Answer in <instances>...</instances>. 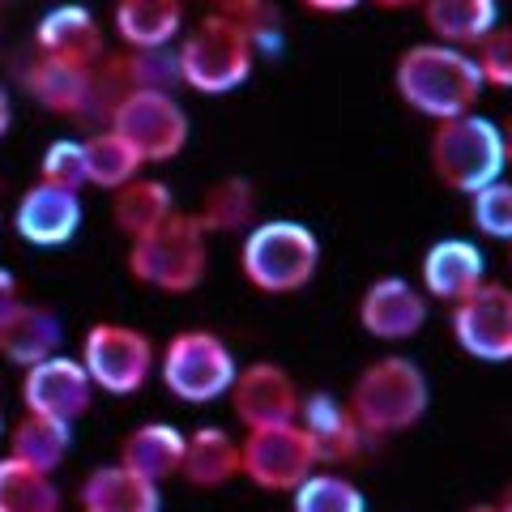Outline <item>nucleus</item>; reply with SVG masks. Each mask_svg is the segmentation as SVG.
Returning a JSON list of instances; mask_svg holds the SVG:
<instances>
[{
    "instance_id": "nucleus-37",
    "label": "nucleus",
    "mask_w": 512,
    "mask_h": 512,
    "mask_svg": "<svg viewBox=\"0 0 512 512\" xmlns=\"http://www.w3.org/2000/svg\"><path fill=\"white\" fill-rule=\"evenodd\" d=\"M359 5L363 0H303V9H312V13H350Z\"/></svg>"
},
{
    "instance_id": "nucleus-8",
    "label": "nucleus",
    "mask_w": 512,
    "mask_h": 512,
    "mask_svg": "<svg viewBox=\"0 0 512 512\" xmlns=\"http://www.w3.org/2000/svg\"><path fill=\"white\" fill-rule=\"evenodd\" d=\"M94 393L107 397H133L150 384L158 367L154 338L137 325H120V320H94L82 338V359Z\"/></svg>"
},
{
    "instance_id": "nucleus-19",
    "label": "nucleus",
    "mask_w": 512,
    "mask_h": 512,
    "mask_svg": "<svg viewBox=\"0 0 512 512\" xmlns=\"http://www.w3.org/2000/svg\"><path fill=\"white\" fill-rule=\"evenodd\" d=\"M299 427L308 431L320 466H350L367 448V436L355 423V414L346 410V402H338L329 393H303Z\"/></svg>"
},
{
    "instance_id": "nucleus-42",
    "label": "nucleus",
    "mask_w": 512,
    "mask_h": 512,
    "mask_svg": "<svg viewBox=\"0 0 512 512\" xmlns=\"http://www.w3.org/2000/svg\"><path fill=\"white\" fill-rule=\"evenodd\" d=\"M466 512H500L495 504H474V508H466Z\"/></svg>"
},
{
    "instance_id": "nucleus-11",
    "label": "nucleus",
    "mask_w": 512,
    "mask_h": 512,
    "mask_svg": "<svg viewBox=\"0 0 512 512\" xmlns=\"http://www.w3.org/2000/svg\"><path fill=\"white\" fill-rule=\"evenodd\" d=\"M453 342L478 363H512V286L483 282L448 316Z\"/></svg>"
},
{
    "instance_id": "nucleus-6",
    "label": "nucleus",
    "mask_w": 512,
    "mask_h": 512,
    "mask_svg": "<svg viewBox=\"0 0 512 512\" xmlns=\"http://www.w3.org/2000/svg\"><path fill=\"white\" fill-rule=\"evenodd\" d=\"M256 47L244 35V26H235L222 13H205V18L180 35L175 47V69H180V86L205 94H231L252 77Z\"/></svg>"
},
{
    "instance_id": "nucleus-30",
    "label": "nucleus",
    "mask_w": 512,
    "mask_h": 512,
    "mask_svg": "<svg viewBox=\"0 0 512 512\" xmlns=\"http://www.w3.org/2000/svg\"><path fill=\"white\" fill-rule=\"evenodd\" d=\"M0 512H64V495L52 474L30 470L5 453L0 457Z\"/></svg>"
},
{
    "instance_id": "nucleus-10",
    "label": "nucleus",
    "mask_w": 512,
    "mask_h": 512,
    "mask_svg": "<svg viewBox=\"0 0 512 512\" xmlns=\"http://www.w3.org/2000/svg\"><path fill=\"white\" fill-rule=\"evenodd\" d=\"M316 470H320L316 448L299 423L244 431V440H239V478H248L261 491L291 495Z\"/></svg>"
},
{
    "instance_id": "nucleus-38",
    "label": "nucleus",
    "mask_w": 512,
    "mask_h": 512,
    "mask_svg": "<svg viewBox=\"0 0 512 512\" xmlns=\"http://www.w3.org/2000/svg\"><path fill=\"white\" fill-rule=\"evenodd\" d=\"M13 128V99H9V86L0 82V137H9Z\"/></svg>"
},
{
    "instance_id": "nucleus-4",
    "label": "nucleus",
    "mask_w": 512,
    "mask_h": 512,
    "mask_svg": "<svg viewBox=\"0 0 512 512\" xmlns=\"http://www.w3.org/2000/svg\"><path fill=\"white\" fill-rule=\"evenodd\" d=\"M128 274L133 282L163 295H192L210 274V235L192 214L175 210L163 227L128 239Z\"/></svg>"
},
{
    "instance_id": "nucleus-16",
    "label": "nucleus",
    "mask_w": 512,
    "mask_h": 512,
    "mask_svg": "<svg viewBox=\"0 0 512 512\" xmlns=\"http://www.w3.org/2000/svg\"><path fill=\"white\" fill-rule=\"evenodd\" d=\"M359 325L376 342H410L427 325V295L406 278H376L359 299Z\"/></svg>"
},
{
    "instance_id": "nucleus-7",
    "label": "nucleus",
    "mask_w": 512,
    "mask_h": 512,
    "mask_svg": "<svg viewBox=\"0 0 512 512\" xmlns=\"http://www.w3.org/2000/svg\"><path fill=\"white\" fill-rule=\"evenodd\" d=\"M235 350L214 329H180L158 350V380L184 406L222 402L235 384Z\"/></svg>"
},
{
    "instance_id": "nucleus-28",
    "label": "nucleus",
    "mask_w": 512,
    "mask_h": 512,
    "mask_svg": "<svg viewBox=\"0 0 512 512\" xmlns=\"http://www.w3.org/2000/svg\"><path fill=\"white\" fill-rule=\"evenodd\" d=\"M175 214V197L163 180H150V175H137L133 184H124L120 192H111V222L116 231H124L128 239L150 235L154 227Z\"/></svg>"
},
{
    "instance_id": "nucleus-9",
    "label": "nucleus",
    "mask_w": 512,
    "mask_h": 512,
    "mask_svg": "<svg viewBox=\"0 0 512 512\" xmlns=\"http://www.w3.org/2000/svg\"><path fill=\"white\" fill-rule=\"evenodd\" d=\"M107 128L116 133L141 154V163H171L175 154L188 146V111L175 99L171 90H133L124 94L111 111Z\"/></svg>"
},
{
    "instance_id": "nucleus-13",
    "label": "nucleus",
    "mask_w": 512,
    "mask_h": 512,
    "mask_svg": "<svg viewBox=\"0 0 512 512\" xmlns=\"http://www.w3.org/2000/svg\"><path fill=\"white\" fill-rule=\"evenodd\" d=\"M94 402V384L86 376V367L69 355H52L22 372V406L26 414L56 423H77Z\"/></svg>"
},
{
    "instance_id": "nucleus-26",
    "label": "nucleus",
    "mask_w": 512,
    "mask_h": 512,
    "mask_svg": "<svg viewBox=\"0 0 512 512\" xmlns=\"http://www.w3.org/2000/svg\"><path fill=\"white\" fill-rule=\"evenodd\" d=\"M205 235H239L256 227V184L248 175H222L201 192V205L192 210Z\"/></svg>"
},
{
    "instance_id": "nucleus-25",
    "label": "nucleus",
    "mask_w": 512,
    "mask_h": 512,
    "mask_svg": "<svg viewBox=\"0 0 512 512\" xmlns=\"http://www.w3.org/2000/svg\"><path fill=\"white\" fill-rule=\"evenodd\" d=\"M180 478L197 491H218L239 478V440L227 427H197L184 440Z\"/></svg>"
},
{
    "instance_id": "nucleus-43",
    "label": "nucleus",
    "mask_w": 512,
    "mask_h": 512,
    "mask_svg": "<svg viewBox=\"0 0 512 512\" xmlns=\"http://www.w3.org/2000/svg\"><path fill=\"white\" fill-rule=\"evenodd\" d=\"M0 436H5V397H0Z\"/></svg>"
},
{
    "instance_id": "nucleus-14",
    "label": "nucleus",
    "mask_w": 512,
    "mask_h": 512,
    "mask_svg": "<svg viewBox=\"0 0 512 512\" xmlns=\"http://www.w3.org/2000/svg\"><path fill=\"white\" fill-rule=\"evenodd\" d=\"M30 52H39L47 60H60V64H73V69H99L107 60V35L99 18L86 9V5H73V0H64V5L47 9L39 26H35V47Z\"/></svg>"
},
{
    "instance_id": "nucleus-1",
    "label": "nucleus",
    "mask_w": 512,
    "mask_h": 512,
    "mask_svg": "<svg viewBox=\"0 0 512 512\" xmlns=\"http://www.w3.org/2000/svg\"><path fill=\"white\" fill-rule=\"evenodd\" d=\"M393 86L410 111L436 124L470 116L483 99V73L474 56L448 43H410L393 64Z\"/></svg>"
},
{
    "instance_id": "nucleus-12",
    "label": "nucleus",
    "mask_w": 512,
    "mask_h": 512,
    "mask_svg": "<svg viewBox=\"0 0 512 512\" xmlns=\"http://www.w3.org/2000/svg\"><path fill=\"white\" fill-rule=\"evenodd\" d=\"M227 397H231V410H235V419L244 423V431L299 423L303 393H299L295 376L286 372L282 363L256 359V363H248V367H239Z\"/></svg>"
},
{
    "instance_id": "nucleus-24",
    "label": "nucleus",
    "mask_w": 512,
    "mask_h": 512,
    "mask_svg": "<svg viewBox=\"0 0 512 512\" xmlns=\"http://www.w3.org/2000/svg\"><path fill=\"white\" fill-rule=\"evenodd\" d=\"M423 22L436 43L474 52L500 26V0H423Z\"/></svg>"
},
{
    "instance_id": "nucleus-44",
    "label": "nucleus",
    "mask_w": 512,
    "mask_h": 512,
    "mask_svg": "<svg viewBox=\"0 0 512 512\" xmlns=\"http://www.w3.org/2000/svg\"><path fill=\"white\" fill-rule=\"evenodd\" d=\"M0 47H5V22H0Z\"/></svg>"
},
{
    "instance_id": "nucleus-3",
    "label": "nucleus",
    "mask_w": 512,
    "mask_h": 512,
    "mask_svg": "<svg viewBox=\"0 0 512 512\" xmlns=\"http://www.w3.org/2000/svg\"><path fill=\"white\" fill-rule=\"evenodd\" d=\"M320 269V239L295 218H269L244 231L239 274L261 295H295Z\"/></svg>"
},
{
    "instance_id": "nucleus-46",
    "label": "nucleus",
    "mask_w": 512,
    "mask_h": 512,
    "mask_svg": "<svg viewBox=\"0 0 512 512\" xmlns=\"http://www.w3.org/2000/svg\"><path fill=\"white\" fill-rule=\"evenodd\" d=\"M5 5H9V0H0V9H5Z\"/></svg>"
},
{
    "instance_id": "nucleus-27",
    "label": "nucleus",
    "mask_w": 512,
    "mask_h": 512,
    "mask_svg": "<svg viewBox=\"0 0 512 512\" xmlns=\"http://www.w3.org/2000/svg\"><path fill=\"white\" fill-rule=\"evenodd\" d=\"M5 440H9L13 461H22L30 470H43V474H56L73 448V427L56 419H39V414H22L5 431Z\"/></svg>"
},
{
    "instance_id": "nucleus-17",
    "label": "nucleus",
    "mask_w": 512,
    "mask_h": 512,
    "mask_svg": "<svg viewBox=\"0 0 512 512\" xmlns=\"http://www.w3.org/2000/svg\"><path fill=\"white\" fill-rule=\"evenodd\" d=\"M18 82L43 111H56V116H69V120H90L94 69H73V64L30 52L18 69Z\"/></svg>"
},
{
    "instance_id": "nucleus-20",
    "label": "nucleus",
    "mask_w": 512,
    "mask_h": 512,
    "mask_svg": "<svg viewBox=\"0 0 512 512\" xmlns=\"http://www.w3.org/2000/svg\"><path fill=\"white\" fill-rule=\"evenodd\" d=\"M111 30L128 52H163L184 35V0H116Z\"/></svg>"
},
{
    "instance_id": "nucleus-36",
    "label": "nucleus",
    "mask_w": 512,
    "mask_h": 512,
    "mask_svg": "<svg viewBox=\"0 0 512 512\" xmlns=\"http://www.w3.org/2000/svg\"><path fill=\"white\" fill-rule=\"evenodd\" d=\"M22 303H26V299H22V282H18V274L0 265V325H5V320L22 308Z\"/></svg>"
},
{
    "instance_id": "nucleus-5",
    "label": "nucleus",
    "mask_w": 512,
    "mask_h": 512,
    "mask_svg": "<svg viewBox=\"0 0 512 512\" xmlns=\"http://www.w3.org/2000/svg\"><path fill=\"white\" fill-rule=\"evenodd\" d=\"M427 158H431L436 180L444 188L461 192V197H474L478 188L504 180V167H508L500 124L478 116V111L457 116V120H440L431 128Z\"/></svg>"
},
{
    "instance_id": "nucleus-39",
    "label": "nucleus",
    "mask_w": 512,
    "mask_h": 512,
    "mask_svg": "<svg viewBox=\"0 0 512 512\" xmlns=\"http://www.w3.org/2000/svg\"><path fill=\"white\" fill-rule=\"evenodd\" d=\"M376 9H419L423 0H372Z\"/></svg>"
},
{
    "instance_id": "nucleus-40",
    "label": "nucleus",
    "mask_w": 512,
    "mask_h": 512,
    "mask_svg": "<svg viewBox=\"0 0 512 512\" xmlns=\"http://www.w3.org/2000/svg\"><path fill=\"white\" fill-rule=\"evenodd\" d=\"M500 137H504V158H508V167H512V116L500 124Z\"/></svg>"
},
{
    "instance_id": "nucleus-21",
    "label": "nucleus",
    "mask_w": 512,
    "mask_h": 512,
    "mask_svg": "<svg viewBox=\"0 0 512 512\" xmlns=\"http://www.w3.org/2000/svg\"><path fill=\"white\" fill-rule=\"evenodd\" d=\"M77 512H163V495L120 461H107L77 483Z\"/></svg>"
},
{
    "instance_id": "nucleus-18",
    "label": "nucleus",
    "mask_w": 512,
    "mask_h": 512,
    "mask_svg": "<svg viewBox=\"0 0 512 512\" xmlns=\"http://www.w3.org/2000/svg\"><path fill=\"white\" fill-rule=\"evenodd\" d=\"M483 282H487V256L474 239L448 235L423 252V295L427 299H440L453 308V303H461Z\"/></svg>"
},
{
    "instance_id": "nucleus-2",
    "label": "nucleus",
    "mask_w": 512,
    "mask_h": 512,
    "mask_svg": "<svg viewBox=\"0 0 512 512\" xmlns=\"http://www.w3.org/2000/svg\"><path fill=\"white\" fill-rule=\"evenodd\" d=\"M427 406H431L427 372L406 355L372 359L346 393V410L355 414V423L363 427L367 440L402 436V431L419 427Z\"/></svg>"
},
{
    "instance_id": "nucleus-35",
    "label": "nucleus",
    "mask_w": 512,
    "mask_h": 512,
    "mask_svg": "<svg viewBox=\"0 0 512 512\" xmlns=\"http://www.w3.org/2000/svg\"><path fill=\"white\" fill-rule=\"evenodd\" d=\"M470 56L478 64V73H483V86L512 90V26H495Z\"/></svg>"
},
{
    "instance_id": "nucleus-22",
    "label": "nucleus",
    "mask_w": 512,
    "mask_h": 512,
    "mask_svg": "<svg viewBox=\"0 0 512 512\" xmlns=\"http://www.w3.org/2000/svg\"><path fill=\"white\" fill-rule=\"evenodd\" d=\"M60 342H64V325L43 303H22V308L0 325V359L9 367H18V372L60 355Z\"/></svg>"
},
{
    "instance_id": "nucleus-45",
    "label": "nucleus",
    "mask_w": 512,
    "mask_h": 512,
    "mask_svg": "<svg viewBox=\"0 0 512 512\" xmlns=\"http://www.w3.org/2000/svg\"><path fill=\"white\" fill-rule=\"evenodd\" d=\"M508 265H512V244H508Z\"/></svg>"
},
{
    "instance_id": "nucleus-41",
    "label": "nucleus",
    "mask_w": 512,
    "mask_h": 512,
    "mask_svg": "<svg viewBox=\"0 0 512 512\" xmlns=\"http://www.w3.org/2000/svg\"><path fill=\"white\" fill-rule=\"evenodd\" d=\"M495 508H500V512H512V483L500 491V500H495Z\"/></svg>"
},
{
    "instance_id": "nucleus-15",
    "label": "nucleus",
    "mask_w": 512,
    "mask_h": 512,
    "mask_svg": "<svg viewBox=\"0 0 512 512\" xmlns=\"http://www.w3.org/2000/svg\"><path fill=\"white\" fill-rule=\"evenodd\" d=\"M13 231L30 248H64L82 231V192L35 180L13 205Z\"/></svg>"
},
{
    "instance_id": "nucleus-31",
    "label": "nucleus",
    "mask_w": 512,
    "mask_h": 512,
    "mask_svg": "<svg viewBox=\"0 0 512 512\" xmlns=\"http://www.w3.org/2000/svg\"><path fill=\"white\" fill-rule=\"evenodd\" d=\"M291 512H367V500L350 474L316 470L291 491Z\"/></svg>"
},
{
    "instance_id": "nucleus-33",
    "label": "nucleus",
    "mask_w": 512,
    "mask_h": 512,
    "mask_svg": "<svg viewBox=\"0 0 512 512\" xmlns=\"http://www.w3.org/2000/svg\"><path fill=\"white\" fill-rule=\"evenodd\" d=\"M470 222H474L478 235L512 244V184L495 180L487 188H478L470 197Z\"/></svg>"
},
{
    "instance_id": "nucleus-32",
    "label": "nucleus",
    "mask_w": 512,
    "mask_h": 512,
    "mask_svg": "<svg viewBox=\"0 0 512 512\" xmlns=\"http://www.w3.org/2000/svg\"><path fill=\"white\" fill-rule=\"evenodd\" d=\"M210 13H222L235 26H244L256 52L274 56L282 43V9L274 0H210Z\"/></svg>"
},
{
    "instance_id": "nucleus-34",
    "label": "nucleus",
    "mask_w": 512,
    "mask_h": 512,
    "mask_svg": "<svg viewBox=\"0 0 512 512\" xmlns=\"http://www.w3.org/2000/svg\"><path fill=\"white\" fill-rule=\"evenodd\" d=\"M39 180L56 184V188H69V192H82L86 188V150H82V141L56 137L39 158Z\"/></svg>"
},
{
    "instance_id": "nucleus-23",
    "label": "nucleus",
    "mask_w": 512,
    "mask_h": 512,
    "mask_svg": "<svg viewBox=\"0 0 512 512\" xmlns=\"http://www.w3.org/2000/svg\"><path fill=\"white\" fill-rule=\"evenodd\" d=\"M184 431L175 423H141L120 440V466L141 474L146 483L163 487L167 478H180L184 466Z\"/></svg>"
},
{
    "instance_id": "nucleus-29",
    "label": "nucleus",
    "mask_w": 512,
    "mask_h": 512,
    "mask_svg": "<svg viewBox=\"0 0 512 512\" xmlns=\"http://www.w3.org/2000/svg\"><path fill=\"white\" fill-rule=\"evenodd\" d=\"M86 150V184L103 188V192H120L124 184H133L141 175V154L128 146V141L116 133V128H99L82 141Z\"/></svg>"
}]
</instances>
